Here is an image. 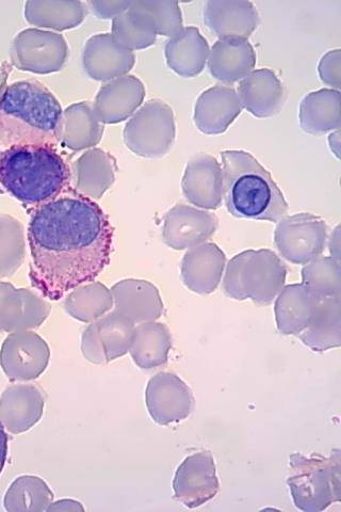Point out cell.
I'll use <instances>...</instances> for the list:
<instances>
[{"mask_svg":"<svg viewBox=\"0 0 341 512\" xmlns=\"http://www.w3.org/2000/svg\"><path fill=\"white\" fill-rule=\"evenodd\" d=\"M115 311L135 324L156 322L165 306L158 288L149 281L126 279L111 288Z\"/></svg>","mask_w":341,"mask_h":512,"instance_id":"ac0fdd59","label":"cell"},{"mask_svg":"<svg viewBox=\"0 0 341 512\" xmlns=\"http://www.w3.org/2000/svg\"><path fill=\"white\" fill-rule=\"evenodd\" d=\"M183 194L189 203L215 211L222 205L223 173L218 160L208 154L193 156L182 182Z\"/></svg>","mask_w":341,"mask_h":512,"instance_id":"9a60e30c","label":"cell"},{"mask_svg":"<svg viewBox=\"0 0 341 512\" xmlns=\"http://www.w3.org/2000/svg\"><path fill=\"white\" fill-rule=\"evenodd\" d=\"M204 23L220 39H247L259 25V14L250 2L210 0L203 12Z\"/></svg>","mask_w":341,"mask_h":512,"instance_id":"44dd1931","label":"cell"},{"mask_svg":"<svg viewBox=\"0 0 341 512\" xmlns=\"http://www.w3.org/2000/svg\"><path fill=\"white\" fill-rule=\"evenodd\" d=\"M107 363L124 357L131 350L136 324L113 311L96 320Z\"/></svg>","mask_w":341,"mask_h":512,"instance_id":"d590c367","label":"cell"},{"mask_svg":"<svg viewBox=\"0 0 341 512\" xmlns=\"http://www.w3.org/2000/svg\"><path fill=\"white\" fill-rule=\"evenodd\" d=\"M287 269L278 254L268 249L248 250L226 266L223 292L232 299L269 306L285 286Z\"/></svg>","mask_w":341,"mask_h":512,"instance_id":"5b68a950","label":"cell"},{"mask_svg":"<svg viewBox=\"0 0 341 512\" xmlns=\"http://www.w3.org/2000/svg\"><path fill=\"white\" fill-rule=\"evenodd\" d=\"M298 336L316 352L340 347L341 296L321 298L312 322Z\"/></svg>","mask_w":341,"mask_h":512,"instance_id":"f546056e","label":"cell"},{"mask_svg":"<svg viewBox=\"0 0 341 512\" xmlns=\"http://www.w3.org/2000/svg\"><path fill=\"white\" fill-rule=\"evenodd\" d=\"M223 199L227 211L237 218L279 222L288 204L271 174L245 151L221 153Z\"/></svg>","mask_w":341,"mask_h":512,"instance_id":"277c9868","label":"cell"},{"mask_svg":"<svg viewBox=\"0 0 341 512\" xmlns=\"http://www.w3.org/2000/svg\"><path fill=\"white\" fill-rule=\"evenodd\" d=\"M320 299L304 284L284 286L274 307L280 333L298 336L312 322Z\"/></svg>","mask_w":341,"mask_h":512,"instance_id":"4316f807","label":"cell"},{"mask_svg":"<svg viewBox=\"0 0 341 512\" xmlns=\"http://www.w3.org/2000/svg\"><path fill=\"white\" fill-rule=\"evenodd\" d=\"M127 12L156 36L172 38L184 28L180 4L176 2L140 0V2H132Z\"/></svg>","mask_w":341,"mask_h":512,"instance_id":"1f68e13d","label":"cell"},{"mask_svg":"<svg viewBox=\"0 0 341 512\" xmlns=\"http://www.w3.org/2000/svg\"><path fill=\"white\" fill-rule=\"evenodd\" d=\"M115 41L127 51L145 50L157 39L154 32L144 28L127 11L112 20V34Z\"/></svg>","mask_w":341,"mask_h":512,"instance_id":"f35d334b","label":"cell"},{"mask_svg":"<svg viewBox=\"0 0 341 512\" xmlns=\"http://www.w3.org/2000/svg\"><path fill=\"white\" fill-rule=\"evenodd\" d=\"M25 259V239L19 221L0 216V279L11 277Z\"/></svg>","mask_w":341,"mask_h":512,"instance_id":"8d00e7d4","label":"cell"},{"mask_svg":"<svg viewBox=\"0 0 341 512\" xmlns=\"http://www.w3.org/2000/svg\"><path fill=\"white\" fill-rule=\"evenodd\" d=\"M113 308V297L101 282L80 285L64 301L67 313L81 323L91 324Z\"/></svg>","mask_w":341,"mask_h":512,"instance_id":"d6a6232c","label":"cell"},{"mask_svg":"<svg viewBox=\"0 0 341 512\" xmlns=\"http://www.w3.org/2000/svg\"><path fill=\"white\" fill-rule=\"evenodd\" d=\"M176 136L173 109L159 99L146 102L124 128L125 146L143 158H161L172 149Z\"/></svg>","mask_w":341,"mask_h":512,"instance_id":"52a82bcc","label":"cell"},{"mask_svg":"<svg viewBox=\"0 0 341 512\" xmlns=\"http://www.w3.org/2000/svg\"><path fill=\"white\" fill-rule=\"evenodd\" d=\"M132 2H88V9L101 20H110L117 18L131 6Z\"/></svg>","mask_w":341,"mask_h":512,"instance_id":"b9f144b4","label":"cell"},{"mask_svg":"<svg viewBox=\"0 0 341 512\" xmlns=\"http://www.w3.org/2000/svg\"><path fill=\"white\" fill-rule=\"evenodd\" d=\"M15 57L23 69L38 73L60 71L69 57L68 42L54 32L30 30L15 43Z\"/></svg>","mask_w":341,"mask_h":512,"instance_id":"5bb4252c","label":"cell"},{"mask_svg":"<svg viewBox=\"0 0 341 512\" xmlns=\"http://www.w3.org/2000/svg\"><path fill=\"white\" fill-rule=\"evenodd\" d=\"M88 7L81 2L28 4V19L37 25L63 31L78 27L86 19Z\"/></svg>","mask_w":341,"mask_h":512,"instance_id":"e575fe53","label":"cell"},{"mask_svg":"<svg viewBox=\"0 0 341 512\" xmlns=\"http://www.w3.org/2000/svg\"><path fill=\"white\" fill-rule=\"evenodd\" d=\"M50 314V304L35 292L0 282V332L39 328Z\"/></svg>","mask_w":341,"mask_h":512,"instance_id":"4fadbf2b","label":"cell"},{"mask_svg":"<svg viewBox=\"0 0 341 512\" xmlns=\"http://www.w3.org/2000/svg\"><path fill=\"white\" fill-rule=\"evenodd\" d=\"M237 94L242 108L261 119L278 115L286 100L281 80L269 69L253 71L240 80Z\"/></svg>","mask_w":341,"mask_h":512,"instance_id":"ffe728a7","label":"cell"},{"mask_svg":"<svg viewBox=\"0 0 341 512\" xmlns=\"http://www.w3.org/2000/svg\"><path fill=\"white\" fill-rule=\"evenodd\" d=\"M329 247L331 259L337 263H340V227H337L332 233Z\"/></svg>","mask_w":341,"mask_h":512,"instance_id":"f6af8a7d","label":"cell"},{"mask_svg":"<svg viewBox=\"0 0 341 512\" xmlns=\"http://www.w3.org/2000/svg\"><path fill=\"white\" fill-rule=\"evenodd\" d=\"M145 87L134 75L110 80L102 86L93 103L103 124H118L134 116L145 98Z\"/></svg>","mask_w":341,"mask_h":512,"instance_id":"2e32d148","label":"cell"},{"mask_svg":"<svg viewBox=\"0 0 341 512\" xmlns=\"http://www.w3.org/2000/svg\"><path fill=\"white\" fill-rule=\"evenodd\" d=\"M225 264L226 256L216 244L205 243L191 248L182 262L183 282L193 293H214L221 282Z\"/></svg>","mask_w":341,"mask_h":512,"instance_id":"cb8c5ba5","label":"cell"},{"mask_svg":"<svg viewBox=\"0 0 341 512\" xmlns=\"http://www.w3.org/2000/svg\"><path fill=\"white\" fill-rule=\"evenodd\" d=\"M302 130L318 136L339 130L340 92L334 89H321L308 93L302 100L299 110Z\"/></svg>","mask_w":341,"mask_h":512,"instance_id":"f1b7e54d","label":"cell"},{"mask_svg":"<svg viewBox=\"0 0 341 512\" xmlns=\"http://www.w3.org/2000/svg\"><path fill=\"white\" fill-rule=\"evenodd\" d=\"M172 336L165 324L150 322L136 327L131 356L141 370H154L168 362Z\"/></svg>","mask_w":341,"mask_h":512,"instance_id":"4dcf8cb0","label":"cell"},{"mask_svg":"<svg viewBox=\"0 0 341 512\" xmlns=\"http://www.w3.org/2000/svg\"><path fill=\"white\" fill-rule=\"evenodd\" d=\"M135 62V54L120 46L111 34L91 37L84 48V69L97 82H110L127 75Z\"/></svg>","mask_w":341,"mask_h":512,"instance_id":"e0dca14e","label":"cell"},{"mask_svg":"<svg viewBox=\"0 0 341 512\" xmlns=\"http://www.w3.org/2000/svg\"><path fill=\"white\" fill-rule=\"evenodd\" d=\"M71 171L55 147L22 144L0 154V186L28 206L40 207L67 190Z\"/></svg>","mask_w":341,"mask_h":512,"instance_id":"3957f363","label":"cell"},{"mask_svg":"<svg viewBox=\"0 0 341 512\" xmlns=\"http://www.w3.org/2000/svg\"><path fill=\"white\" fill-rule=\"evenodd\" d=\"M326 221L310 213L284 217L274 232L276 248L288 262L306 265L321 256L326 249Z\"/></svg>","mask_w":341,"mask_h":512,"instance_id":"ba28073f","label":"cell"},{"mask_svg":"<svg viewBox=\"0 0 341 512\" xmlns=\"http://www.w3.org/2000/svg\"><path fill=\"white\" fill-rule=\"evenodd\" d=\"M330 147L332 152L339 158V150H340V131L336 130L330 135L329 138Z\"/></svg>","mask_w":341,"mask_h":512,"instance_id":"bcb514c9","label":"cell"},{"mask_svg":"<svg viewBox=\"0 0 341 512\" xmlns=\"http://www.w3.org/2000/svg\"><path fill=\"white\" fill-rule=\"evenodd\" d=\"M340 61V50L330 51L321 58L318 67L322 83L338 91L340 88Z\"/></svg>","mask_w":341,"mask_h":512,"instance_id":"60d3db41","label":"cell"},{"mask_svg":"<svg viewBox=\"0 0 341 512\" xmlns=\"http://www.w3.org/2000/svg\"><path fill=\"white\" fill-rule=\"evenodd\" d=\"M287 484L296 507L320 512L341 500L340 452L330 457L296 453L290 456Z\"/></svg>","mask_w":341,"mask_h":512,"instance_id":"8992f818","label":"cell"},{"mask_svg":"<svg viewBox=\"0 0 341 512\" xmlns=\"http://www.w3.org/2000/svg\"><path fill=\"white\" fill-rule=\"evenodd\" d=\"M236 90L229 86H216L204 91L194 107V124L205 135H221L241 114Z\"/></svg>","mask_w":341,"mask_h":512,"instance_id":"603a6c76","label":"cell"},{"mask_svg":"<svg viewBox=\"0 0 341 512\" xmlns=\"http://www.w3.org/2000/svg\"><path fill=\"white\" fill-rule=\"evenodd\" d=\"M104 132V124L89 102L76 103L62 111L58 141L71 151L93 149L101 142Z\"/></svg>","mask_w":341,"mask_h":512,"instance_id":"484cf974","label":"cell"},{"mask_svg":"<svg viewBox=\"0 0 341 512\" xmlns=\"http://www.w3.org/2000/svg\"><path fill=\"white\" fill-rule=\"evenodd\" d=\"M8 457V435L4 425L0 422V474L3 473Z\"/></svg>","mask_w":341,"mask_h":512,"instance_id":"ee69618b","label":"cell"},{"mask_svg":"<svg viewBox=\"0 0 341 512\" xmlns=\"http://www.w3.org/2000/svg\"><path fill=\"white\" fill-rule=\"evenodd\" d=\"M81 352L91 363L102 365L107 363L105 351L96 323H91L81 336Z\"/></svg>","mask_w":341,"mask_h":512,"instance_id":"ab89813d","label":"cell"},{"mask_svg":"<svg viewBox=\"0 0 341 512\" xmlns=\"http://www.w3.org/2000/svg\"><path fill=\"white\" fill-rule=\"evenodd\" d=\"M207 61L211 76L224 84H234L253 72L256 54L249 40L225 38L215 43Z\"/></svg>","mask_w":341,"mask_h":512,"instance_id":"d4e9b609","label":"cell"},{"mask_svg":"<svg viewBox=\"0 0 341 512\" xmlns=\"http://www.w3.org/2000/svg\"><path fill=\"white\" fill-rule=\"evenodd\" d=\"M62 108L52 91L36 79L21 80L0 93V143L57 146Z\"/></svg>","mask_w":341,"mask_h":512,"instance_id":"7a4b0ae2","label":"cell"},{"mask_svg":"<svg viewBox=\"0 0 341 512\" xmlns=\"http://www.w3.org/2000/svg\"><path fill=\"white\" fill-rule=\"evenodd\" d=\"M54 501V493L38 476L24 475L16 478L9 487L4 506L9 512H42Z\"/></svg>","mask_w":341,"mask_h":512,"instance_id":"836d02e7","label":"cell"},{"mask_svg":"<svg viewBox=\"0 0 341 512\" xmlns=\"http://www.w3.org/2000/svg\"><path fill=\"white\" fill-rule=\"evenodd\" d=\"M210 50L197 27H186L170 38L165 47L169 68L185 78L198 76L205 69Z\"/></svg>","mask_w":341,"mask_h":512,"instance_id":"83f0119b","label":"cell"},{"mask_svg":"<svg viewBox=\"0 0 341 512\" xmlns=\"http://www.w3.org/2000/svg\"><path fill=\"white\" fill-rule=\"evenodd\" d=\"M50 358V347L39 334L30 330L10 333L0 350V365L12 381L39 378Z\"/></svg>","mask_w":341,"mask_h":512,"instance_id":"9c48e42d","label":"cell"},{"mask_svg":"<svg viewBox=\"0 0 341 512\" xmlns=\"http://www.w3.org/2000/svg\"><path fill=\"white\" fill-rule=\"evenodd\" d=\"M302 284L319 298L341 296L340 263L331 258H319L302 269Z\"/></svg>","mask_w":341,"mask_h":512,"instance_id":"74e56055","label":"cell"},{"mask_svg":"<svg viewBox=\"0 0 341 512\" xmlns=\"http://www.w3.org/2000/svg\"><path fill=\"white\" fill-rule=\"evenodd\" d=\"M219 478L215 458L208 452L187 457L178 467L174 480V498L187 508L203 506L216 498Z\"/></svg>","mask_w":341,"mask_h":512,"instance_id":"30bf717a","label":"cell"},{"mask_svg":"<svg viewBox=\"0 0 341 512\" xmlns=\"http://www.w3.org/2000/svg\"><path fill=\"white\" fill-rule=\"evenodd\" d=\"M47 511H85L83 504L75 501V500H60L57 502H53L50 507L47 508Z\"/></svg>","mask_w":341,"mask_h":512,"instance_id":"7bdbcfd3","label":"cell"},{"mask_svg":"<svg viewBox=\"0 0 341 512\" xmlns=\"http://www.w3.org/2000/svg\"><path fill=\"white\" fill-rule=\"evenodd\" d=\"M217 216L185 204H177L166 214L162 238L174 250H186L205 244L218 229Z\"/></svg>","mask_w":341,"mask_h":512,"instance_id":"7c38bea8","label":"cell"},{"mask_svg":"<svg viewBox=\"0 0 341 512\" xmlns=\"http://www.w3.org/2000/svg\"><path fill=\"white\" fill-rule=\"evenodd\" d=\"M45 399L32 384H14L0 396V422L13 435L28 431L42 419Z\"/></svg>","mask_w":341,"mask_h":512,"instance_id":"7402d4cb","label":"cell"},{"mask_svg":"<svg viewBox=\"0 0 341 512\" xmlns=\"http://www.w3.org/2000/svg\"><path fill=\"white\" fill-rule=\"evenodd\" d=\"M113 233L102 207L73 189L38 207L27 234L32 287L58 301L93 282L110 263Z\"/></svg>","mask_w":341,"mask_h":512,"instance_id":"6da1fadb","label":"cell"},{"mask_svg":"<svg viewBox=\"0 0 341 512\" xmlns=\"http://www.w3.org/2000/svg\"><path fill=\"white\" fill-rule=\"evenodd\" d=\"M145 403L153 421L160 426H168L188 418L194 399L190 388L180 377L162 372L149 381Z\"/></svg>","mask_w":341,"mask_h":512,"instance_id":"8fae6325","label":"cell"},{"mask_svg":"<svg viewBox=\"0 0 341 512\" xmlns=\"http://www.w3.org/2000/svg\"><path fill=\"white\" fill-rule=\"evenodd\" d=\"M117 171L115 157L102 149H90L72 166L73 190L93 201L100 200L115 183Z\"/></svg>","mask_w":341,"mask_h":512,"instance_id":"d6986e66","label":"cell"}]
</instances>
